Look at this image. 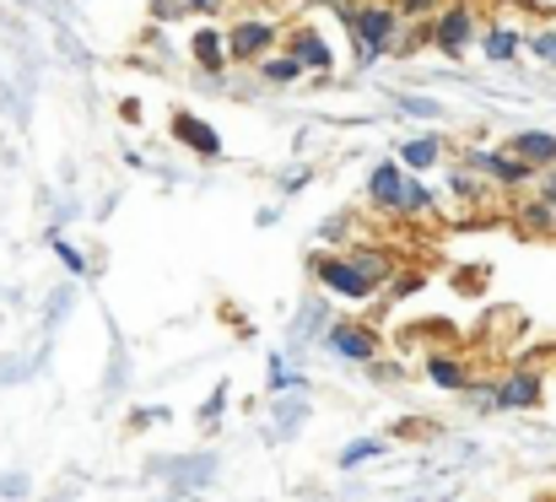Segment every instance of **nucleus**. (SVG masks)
Wrapping results in <instances>:
<instances>
[{"instance_id":"nucleus-30","label":"nucleus","mask_w":556,"mask_h":502,"mask_svg":"<svg viewBox=\"0 0 556 502\" xmlns=\"http://www.w3.org/2000/svg\"><path fill=\"white\" fill-rule=\"evenodd\" d=\"M346 233H352V211H336V216L319 222V243H336V238H346Z\"/></svg>"},{"instance_id":"nucleus-39","label":"nucleus","mask_w":556,"mask_h":502,"mask_svg":"<svg viewBox=\"0 0 556 502\" xmlns=\"http://www.w3.org/2000/svg\"><path fill=\"white\" fill-rule=\"evenodd\" d=\"M119 120H130V125H141V103H136V98H125V103H119Z\"/></svg>"},{"instance_id":"nucleus-37","label":"nucleus","mask_w":556,"mask_h":502,"mask_svg":"<svg viewBox=\"0 0 556 502\" xmlns=\"http://www.w3.org/2000/svg\"><path fill=\"white\" fill-rule=\"evenodd\" d=\"M179 5H185V11H200V16H211V11H222L227 0H179Z\"/></svg>"},{"instance_id":"nucleus-8","label":"nucleus","mask_w":556,"mask_h":502,"mask_svg":"<svg viewBox=\"0 0 556 502\" xmlns=\"http://www.w3.org/2000/svg\"><path fill=\"white\" fill-rule=\"evenodd\" d=\"M405 184H410V167L400 158H383V163L368 167V205L378 216H400L405 205Z\"/></svg>"},{"instance_id":"nucleus-22","label":"nucleus","mask_w":556,"mask_h":502,"mask_svg":"<svg viewBox=\"0 0 556 502\" xmlns=\"http://www.w3.org/2000/svg\"><path fill=\"white\" fill-rule=\"evenodd\" d=\"M427 378H432V389H470V373H465V362H454V356H427Z\"/></svg>"},{"instance_id":"nucleus-9","label":"nucleus","mask_w":556,"mask_h":502,"mask_svg":"<svg viewBox=\"0 0 556 502\" xmlns=\"http://www.w3.org/2000/svg\"><path fill=\"white\" fill-rule=\"evenodd\" d=\"M168 136L194 152L200 163H216L222 158V130L211 125V120H200V114H189V109H174V120H168Z\"/></svg>"},{"instance_id":"nucleus-6","label":"nucleus","mask_w":556,"mask_h":502,"mask_svg":"<svg viewBox=\"0 0 556 502\" xmlns=\"http://www.w3.org/2000/svg\"><path fill=\"white\" fill-rule=\"evenodd\" d=\"M281 49L308 71V81H314V87H330V76H336V43H330L319 27H308V22H303V27H287Z\"/></svg>"},{"instance_id":"nucleus-10","label":"nucleus","mask_w":556,"mask_h":502,"mask_svg":"<svg viewBox=\"0 0 556 502\" xmlns=\"http://www.w3.org/2000/svg\"><path fill=\"white\" fill-rule=\"evenodd\" d=\"M492 394H497V411H535L546 400V378L541 367H514L508 378L492 384Z\"/></svg>"},{"instance_id":"nucleus-25","label":"nucleus","mask_w":556,"mask_h":502,"mask_svg":"<svg viewBox=\"0 0 556 502\" xmlns=\"http://www.w3.org/2000/svg\"><path fill=\"white\" fill-rule=\"evenodd\" d=\"M394 109L410 114V120H421V125H438L443 120V103L438 98H421V92H394Z\"/></svg>"},{"instance_id":"nucleus-4","label":"nucleus","mask_w":556,"mask_h":502,"mask_svg":"<svg viewBox=\"0 0 556 502\" xmlns=\"http://www.w3.org/2000/svg\"><path fill=\"white\" fill-rule=\"evenodd\" d=\"M459 163L470 167V173H481L492 189H508V194H519V189H530V184L541 178L535 167L525 163V158H514L508 147H481V141H470Z\"/></svg>"},{"instance_id":"nucleus-20","label":"nucleus","mask_w":556,"mask_h":502,"mask_svg":"<svg viewBox=\"0 0 556 502\" xmlns=\"http://www.w3.org/2000/svg\"><path fill=\"white\" fill-rule=\"evenodd\" d=\"M308 422V394H276L270 400V438H292V427Z\"/></svg>"},{"instance_id":"nucleus-18","label":"nucleus","mask_w":556,"mask_h":502,"mask_svg":"<svg viewBox=\"0 0 556 502\" xmlns=\"http://www.w3.org/2000/svg\"><path fill=\"white\" fill-rule=\"evenodd\" d=\"M514 222H519V233H530V238H556V211L541 189L525 194V200L514 205Z\"/></svg>"},{"instance_id":"nucleus-43","label":"nucleus","mask_w":556,"mask_h":502,"mask_svg":"<svg viewBox=\"0 0 556 502\" xmlns=\"http://www.w3.org/2000/svg\"><path fill=\"white\" fill-rule=\"evenodd\" d=\"M314 5H341V0H314Z\"/></svg>"},{"instance_id":"nucleus-42","label":"nucleus","mask_w":556,"mask_h":502,"mask_svg":"<svg viewBox=\"0 0 556 502\" xmlns=\"http://www.w3.org/2000/svg\"><path fill=\"white\" fill-rule=\"evenodd\" d=\"M254 222H260V227H276V222H281V205H265V211H260Z\"/></svg>"},{"instance_id":"nucleus-38","label":"nucleus","mask_w":556,"mask_h":502,"mask_svg":"<svg viewBox=\"0 0 556 502\" xmlns=\"http://www.w3.org/2000/svg\"><path fill=\"white\" fill-rule=\"evenodd\" d=\"M535 189H541V194L552 200V211H556V167H552V173H541V178H535Z\"/></svg>"},{"instance_id":"nucleus-32","label":"nucleus","mask_w":556,"mask_h":502,"mask_svg":"<svg viewBox=\"0 0 556 502\" xmlns=\"http://www.w3.org/2000/svg\"><path fill=\"white\" fill-rule=\"evenodd\" d=\"M222 411H227V389H211V394H205V405H200V422H216Z\"/></svg>"},{"instance_id":"nucleus-27","label":"nucleus","mask_w":556,"mask_h":502,"mask_svg":"<svg viewBox=\"0 0 556 502\" xmlns=\"http://www.w3.org/2000/svg\"><path fill=\"white\" fill-rule=\"evenodd\" d=\"M49 249H54V260H60L71 276H87V254H81L71 238H60V227H49Z\"/></svg>"},{"instance_id":"nucleus-17","label":"nucleus","mask_w":556,"mask_h":502,"mask_svg":"<svg viewBox=\"0 0 556 502\" xmlns=\"http://www.w3.org/2000/svg\"><path fill=\"white\" fill-rule=\"evenodd\" d=\"M265 394H270V400H276V394H308V373L292 367L287 346L265 356Z\"/></svg>"},{"instance_id":"nucleus-28","label":"nucleus","mask_w":556,"mask_h":502,"mask_svg":"<svg viewBox=\"0 0 556 502\" xmlns=\"http://www.w3.org/2000/svg\"><path fill=\"white\" fill-rule=\"evenodd\" d=\"M525 49L541 60V65H552L556 71V22H546V27H535L530 38H525Z\"/></svg>"},{"instance_id":"nucleus-7","label":"nucleus","mask_w":556,"mask_h":502,"mask_svg":"<svg viewBox=\"0 0 556 502\" xmlns=\"http://www.w3.org/2000/svg\"><path fill=\"white\" fill-rule=\"evenodd\" d=\"M378 330L372 325H363V319H336L330 330H325V351L336 356V362H357V367H368V362H378Z\"/></svg>"},{"instance_id":"nucleus-5","label":"nucleus","mask_w":556,"mask_h":502,"mask_svg":"<svg viewBox=\"0 0 556 502\" xmlns=\"http://www.w3.org/2000/svg\"><path fill=\"white\" fill-rule=\"evenodd\" d=\"M427 27H432V49L448 54V60H465V54L481 43V11H476L470 0H448Z\"/></svg>"},{"instance_id":"nucleus-21","label":"nucleus","mask_w":556,"mask_h":502,"mask_svg":"<svg viewBox=\"0 0 556 502\" xmlns=\"http://www.w3.org/2000/svg\"><path fill=\"white\" fill-rule=\"evenodd\" d=\"M254 71H260V81H265V87H276V92H281V87H298V81L308 76V71H303V65H298V60H292L287 49L265 54V60H260Z\"/></svg>"},{"instance_id":"nucleus-24","label":"nucleus","mask_w":556,"mask_h":502,"mask_svg":"<svg viewBox=\"0 0 556 502\" xmlns=\"http://www.w3.org/2000/svg\"><path fill=\"white\" fill-rule=\"evenodd\" d=\"M389 454V438H357V443H346L341 454H336V465L341 470H357V465H372V460H383Z\"/></svg>"},{"instance_id":"nucleus-12","label":"nucleus","mask_w":556,"mask_h":502,"mask_svg":"<svg viewBox=\"0 0 556 502\" xmlns=\"http://www.w3.org/2000/svg\"><path fill=\"white\" fill-rule=\"evenodd\" d=\"M152 470H168L174 492L189 498V492H205L211 476H216V454H179V460H152Z\"/></svg>"},{"instance_id":"nucleus-3","label":"nucleus","mask_w":556,"mask_h":502,"mask_svg":"<svg viewBox=\"0 0 556 502\" xmlns=\"http://www.w3.org/2000/svg\"><path fill=\"white\" fill-rule=\"evenodd\" d=\"M281 38H287V27H281L276 16L249 11V16H238V22L227 27V60H232V65H260L265 54L281 49Z\"/></svg>"},{"instance_id":"nucleus-33","label":"nucleus","mask_w":556,"mask_h":502,"mask_svg":"<svg viewBox=\"0 0 556 502\" xmlns=\"http://www.w3.org/2000/svg\"><path fill=\"white\" fill-rule=\"evenodd\" d=\"M308 167H292V173H281V194H298V189H308Z\"/></svg>"},{"instance_id":"nucleus-44","label":"nucleus","mask_w":556,"mask_h":502,"mask_svg":"<svg viewBox=\"0 0 556 502\" xmlns=\"http://www.w3.org/2000/svg\"><path fill=\"white\" fill-rule=\"evenodd\" d=\"M405 502H432V498H405Z\"/></svg>"},{"instance_id":"nucleus-35","label":"nucleus","mask_w":556,"mask_h":502,"mask_svg":"<svg viewBox=\"0 0 556 502\" xmlns=\"http://www.w3.org/2000/svg\"><path fill=\"white\" fill-rule=\"evenodd\" d=\"M410 292H421V276H394L389 281V298H410Z\"/></svg>"},{"instance_id":"nucleus-13","label":"nucleus","mask_w":556,"mask_h":502,"mask_svg":"<svg viewBox=\"0 0 556 502\" xmlns=\"http://www.w3.org/2000/svg\"><path fill=\"white\" fill-rule=\"evenodd\" d=\"M336 319H330V303H303L298 314H292V325H287V356H298V351H308V346H325V330H330Z\"/></svg>"},{"instance_id":"nucleus-45","label":"nucleus","mask_w":556,"mask_h":502,"mask_svg":"<svg viewBox=\"0 0 556 502\" xmlns=\"http://www.w3.org/2000/svg\"><path fill=\"white\" fill-rule=\"evenodd\" d=\"M552 394H556V389H552Z\"/></svg>"},{"instance_id":"nucleus-16","label":"nucleus","mask_w":556,"mask_h":502,"mask_svg":"<svg viewBox=\"0 0 556 502\" xmlns=\"http://www.w3.org/2000/svg\"><path fill=\"white\" fill-rule=\"evenodd\" d=\"M394 158L410 167V173H432V167L448 158V147H443V136H438V130H427V136H405V141L394 147Z\"/></svg>"},{"instance_id":"nucleus-29","label":"nucleus","mask_w":556,"mask_h":502,"mask_svg":"<svg viewBox=\"0 0 556 502\" xmlns=\"http://www.w3.org/2000/svg\"><path fill=\"white\" fill-rule=\"evenodd\" d=\"M443 5H448V0H394V11H400L405 22H432Z\"/></svg>"},{"instance_id":"nucleus-1","label":"nucleus","mask_w":556,"mask_h":502,"mask_svg":"<svg viewBox=\"0 0 556 502\" xmlns=\"http://www.w3.org/2000/svg\"><path fill=\"white\" fill-rule=\"evenodd\" d=\"M314 281L341 303H368L383 281H394V260L383 249H325L314 254Z\"/></svg>"},{"instance_id":"nucleus-14","label":"nucleus","mask_w":556,"mask_h":502,"mask_svg":"<svg viewBox=\"0 0 556 502\" xmlns=\"http://www.w3.org/2000/svg\"><path fill=\"white\" fill-rule=\"evenodd\" d=\"M503 147H508L514 158H525V163L535 167V173H552V167H556V130L530 125V130H514Z\"/></svg>"},{"instance_id":"nucleus-19","label":"nucleus","mask_w":556,"mask_h":502,"mask_svg":"<svg viewBox=\"0 0 556 502\" xmlns=\"http://www.w3.org/2000/svg\"><path fill=\"white\" fill-rule=\"evenodd\" d=\"M443 184H448V194H454L459 205H486V194H492V184H486L481 173H470L465 163L443 167Z\"/></svg>"},{"instance_id":"nucleus-34","label":"nucleus","mask_w":556,"mask_h":502,"mask_svg":"<svg viewBox=\"0 0 556 502\" xmlns=\"http://www.w3.org/2000/svg\"><path fill=\"white\" fill-rule=\"evenodd\" d=\"M27 498V476H11V481H0V502H22Z\"/></svg>"},{"instance_id":"nucleus-23","label":"nucleus","mask_w":556,"mask_h":502,"mask_svg":"<svg viewBox=\"0 0 556 502\" xmlns=\"http://www.w3.org/2000/svg\"><path fill=\"white\" fill-rule=\"evenodd\" d=\"M438 211V189L421 178V173H410V184H405V205H400V216H432Z\"/></svg>"},{"instance_id":"nucleus-26","label":"nucleus","mask_w":556,"mask_h":502,"mask_svg":"<svg viewBox=\"0 0 556 502\" xmlns=\"http://www.w3.org/2000/svg\"><path fill=\"white\" fill-rule=\"evenodd\" d=\"M427 43H432V27H427V22H405L389 54H394V60H410V54H416V49H427Z\"/></svg>"},{"instance_id":"nucleus-36","label":"nucleus","mask_w":556,"mask_h":502,"mask_svg":"<svg viewBox=\"0 0 556 502\" xmlns=\"http://www.w3.org/2000/svg\"><path fill=\"white\" fill-rule=\"evenodd\" d=\"M38 362H0V384H16V378H27Z\"/></svg>"},{"instance_id":"nucleus-2","label":"nucleus","mask_w":556,"mask_h":502,"mask_svg":"<svg viewBox=\"0 0 556 502\" xmlns=\"http://www.w3.org/2000/svg\"><path fill=\"white\" fill-rule=\"evenodd\" d=\"M330 11H336L341 27L352 33V65H357V71L389 60V49H394V38H400V27H405V16L394 11V0H341V5H330Z\"/></svg>"},{"instance_id":"nucleus-41","label":"nucleus","mask_w":556,"mask_h":502,"mask_svg":"<svg viewBox=\"0 0 556 502\" xmlns=\"http://www.w3.org/2000/svg\"><path fill=\"white\" fill-rule=\"evenodd\" d=\"M179 11H185L179 0H157V5H152V16H163V22H168V16H179Z\"/></svg>"},{"instance_id":"nucleus-40","label":"nucleus","mask_w":556,"mask_h":502,"mask_svg":"<svg viewBox=\"0 0 556 502\" xmlns=\"http://www.w3.org/2000/svg\"><path fill=\"white\" fill-rule=\"evenodd\" d=\"M136 422H147V427H152V422H168V405H152V411H136Z\"/></svg>"},{"instance_id":"nucleus-11","label":"nucleus","mask_w":556,"mask_h":502,"mask_svg":"<svg viewBox=\"0 0 556 502\" xmlns=\"http://www.w3.org/2000/svg\"><path fill=\"white\" fill-rule=\"evenodd\" d=\"M525 38H530V33H525L514 16H492V22H481V43H476V49H481L492 65H514V60L525 54Z\"/></svg>"},{"instance_id":"nucleus-15","label":"nucleus","mask_w":556,"mask_h":502,"mask_svg":"<svg viewBox=\"0 0 556 502\" xmlns=\"http://www.w3.org/2000/svg\"><path fill=\"white\" fill-rule=\"evenodd\" d=\"M189 54H194V65L205 71V76H216V81H227V33L222 27H194V38H189Z\"/></svg>"},{"instance_id":"nucleus-31","label":"nucleus","mask_w":556,"mask_h":502,"mask_svg":"<svg viewBox=\"0 0 556 502\" xmlns=\"http://www.w3.org/2000/svg\"><path fill=\"white\" fill-rule=\"evenodd\" d=\"M71 303H76V292H71V287H60V292L49 298V309H43V325H60V319L71 314Z\"/></svg>"}]
</instances>
